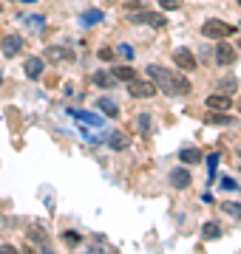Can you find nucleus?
I'll list each match as a JSON object with an SVG mask.
<instances>
[{
  "instance_id": "obj_30",
  "label": "nucleus",
  "mask_w": 241,
  "mask_h": 254,
  "mask_svg": "<svg viewBox=\"0 0 241 254\" xmlns=\"http://www.w3.org/2000/svg\"><path fill=\"white\" fill-rule=\"evenodd\" d=\"M0 254H17V249L14 246H0Z\"/></svg>"
},
{
  "instance_id": "obj_33",
  "label": "nucleus",
  "mask_w": 241,
  "mask_h": 254,
  "mask_svg": "<svg viewBox=\"0 0 241 254\" xmlns=\"http://www.w3.org/2000/svg\"><path fill=\"white\" fill-rule=\"evenodd\" d=\"M239 6H241V0H239Z\"/></svg>"
},
{
  "instance_id": "obj_26",
  "label": "nucleus",
  "mask_w": 241,
  "mask_h": 254,
  "mask_svg": "<svg viewBox=\"0 0 241 254\" xmlns=\"http://www.w3.org/2000/svg\"><path fill=\"white\" fill-rule=\"evenodd\" d=\"M159 3H162V9H167V11H173V9L182 6V0H159Z\"/></svg>"
},
{
  "instance_id": "obj_1",
  "label": "nucleus",
  "mask_w": 241,
  "mask_h": 254,
  "mask_svg": "<svg viewBox=\"0 0 241 254\" xmlns=\"http://www.w3.org/2000/svg\"><path fill=\"white\" fill-rule=\"evenodd\" d=\"M148 73H150V79L156 82L159 91L167 93V96H185V93H190V82L179 71H167L162 65H148Z\"/></svg>"
},
{
  "instance_id": "obj_27",
  "label": "nucleus",
  "mask_w": 241,
  "mask_h": 254,
  "mask_svg": "<svg viewBox=\"0 0 241 254\" xmlns=\"http://www.w3.org/2000/svg\"><path fill=\"white\" fill-rule=\"evenodd\" d=\"M100 60H114V48H102V51H100Z\"/></svg>"
},
{
  "instance_id": "obj_17",
  "label": "nucleus",
  "mask_w": 241,
  "mask_h": 254,
  "mask_svg": "<svg viewBox=\"0 0 241 254\" xmlns=\"http://www.w3.org/2000/svg\"><path fill=\"white\" fill-rule=\"evenodd\" d=\"M105 138H108V144H111L114 150H125V147L130 144L128 136H125V133H120V130H117V133H111V136H105Z\"/></svg>"
},
{
  "instance_id": "obj_5",
  "label": "nucleus",
  "mask_w": 241,
  "mask_h": 254,
  "mask_svg": "<svg viewBox=\"0 0 241 254\" xmlns=\"http://www.w3.org/2000/svg\"><path fill=\"white\" fill-rule=\"evenodd\" d=\"M173 60H176L179 71H196V57L190 54V48H176Z\"/></svg>"
},
{
  "instance_id": "obj_32",
  "label": "nucleus",
  "mask_w": 241,
  "mask_h": 254,
  "mask_svg": "<svg viewBox=\"0 0 241 254\" xmlns=\"http://www.w3.org/2000/svg\"><path fill=\"white\" fill-rule=\"evenodd\" d=\"M0 82H3V73H0Z\"/></svg>"
},
{
  "instance_id": "obj_18",
  "label": "nucleus",
  "mask_w": 241,
  "mask_h": 254,
  "mask_svg": "<svg viewBox=\"0 0 241 254\" xmlns=\"http://www.w3.org/2000/svg\"><path fill=\"white\" fill-rule=\"evenodd\" d=\"M179 158L187 161V164H199V161H202V150H196V147H185V150L179 153Z\"/></svg>"
},
{
  "instance_id": "obj_20",
  "label": "nucleus",
  "mask_w": 241,
  "mask_h": 254,
  "mask_svg": "<svg viewBox=\"0 0 241 254\" xmlns=\"http://www.w3.org/2000/svg\"><path fill=\"white\" fill-rule=\"evenodd\" d=\"M102 17H105V14H102L100 9H88V11L83 14V23H85V26H94V23H100Z\"/></svg>"
},
{
  "instance_id": "obj_25",
  "label": "nucleus",
  "mask_w": 241,
  "mask_h": 254,
  "mask_svg": "<svg viewBox=\"0 0 241 254\" xmlns=\"http://www.w3.org/2000/svg\"><path fill=\"white\" fill-rule=\"evenodd\" d=\"M219 88H222V91H227V96H230V93L236 91V79H233V76H230V79H222V85H219Z\"/></svg>"
},
{
  "instance_id": "obj_9",
  "label": "nucleus",
  "mask_w": 241,
  "mask_h": 254,
  "mask_svg": "<svg viewBox=\"0 0 241 254\" xmlns=\"http://www.w3.org/2000/svg\"><path fill=\"white\" fill-rule=\"evenodd\" d=\"M71 116H74L77 122H83V125H91V127H102V125H105V119L94 116V113H88V110H71Z\"/></svg>"
},
{
  "instance_id": "obj_2",
  "label": "nucleus",
  "mask_w": 241,
  "mask_h": 254,
  "mask_svg": "<svg viewBox=\"0 0 241 254\" xmlns=\"http://www.w3.org/2000/svg\"><path fill=\"white\" fill-rule=\"evenodd\" d=\"M239 28L236 26H230V23H224V20H207L202 26V34L204 37H210V40H224V37H230V34H236Z\"/></svg>"
},
{
  "instance_id": "obj_13",
  "label": "nucleus",
  "mask_w": 241,
  "mask_h": 254,
  "mask_svg": "<svg viewBox=\"0 0 241 254\" xmlns=\"http://www.w3.org/2000/svg\"><path fill=\"white\" fill-rule=\"evenodd\" d=\"M150 130H153V125H150V113H139V116H136V133H139L142 138H150Z\"/></svg>"
},
{
  "instance_id": "obj_29",
  "label": "nucleus",
  "mask_w": 241,
  "mask_h": 254,
  "mask_svg": "<svg viewBox=\"0 0 241 254\" xmlns=\"http://www.w3.org/2000/svg\"><path fill=\"white\" fill-rule=\"evenodd\" d=\"M120 54L130 60V57H133V48H130V46H120Z\"/></svg>"
},
{
  "instance_id": "obj_19",
  "label": "nucleus",
  "mask_w": 241,
  "mask_h": 254,
  "mask_svg": "<svg viewBox=\"0 0 241 254\" xmlns=\"http://www.w3.org/2000/svg\"><path fill=\"white\" fill-rule=\"evenodd\" d=\"M97 108H100L102 113H108V116H120V105L111 102V99H100L97 102Z\"/></svg>"
},
{
  "instance_id": "obj_21",
  "label": "nucleus",
  "mask_w": 241,
  "mask_h": 254,
  "mask_svg": "<svg viewBox=\"0 0 241 254\" xmlns=\"http://www.w3.org/2000/svg\"><path fill=\"white\" fill-rule=\"evenodd\" d=\"M23 23H26V26H31L34 31H40V28L46 26V20L37 17V14H26V17H23Z\"/></svg>"
},
{
  "instance_id": "obj_11",
  "label": "nucleus",
  "mask_w": 241,
  "mask_h": 254,
  "mask_svg": "<svg viewBox=\"0 0 241 254\" xmlns=\"http://www.w3.org/2000/svg\"><path fill=\"white\" fill-rule=\"evenodd\" d=\"M26 76L28 79H40L43 76V60L40 57H28L26 60Z\"/></svg>"
},
{
  "instance_id": "obj_31",
  "label": "nucleus",
  "mask_w": 241,
  "mask_h": 254,
  "mask_svg": "<svg viewBox=\"0 0 241 254\" xmlns=\"http://www.w3.org/2000/svg\"><path fill=\"white\" fill-rule=\"evenodd\" d=\"M207 164H210V173H213V170H216V164H219V155H210V158H207Z\"/></svg>"
},
{
  "instance_id": "obj_35",
  "label": "nucleus",
  "mask_w": 241,
  "mask_h": 254,
  "mask_svg": "<svg viewBox=\"0 0 241 254\" xmlns=\"http://www.w3.org/2000/svg\"><path fill=\"white\" fill-rule=\"evenodd\" d=\"M239 108H241V105H239Z\"/></svg>"
},
{
  "instance_id": "obj_22",
  "label": "nucleus",
  "mask_w": 241,
  "mask_h": 254,
  "mask_svg": "<svg viewBox=\"0 0 241 254\" xmlns=\"http://www.w3.org/2000/svg\"><path fill=\"white\" fill-rule=\"evenodd\" d=\"M136 76V71L133 68H128V65H122V68H117V79H125V82H130Z\"/></svg>"
},
{
  "instance_id": "obj_23",
  "label": "nucleus",
  "mask_w": 241,
  "mask_h": 254,
  "mask_svg": "<svg viewBox=\"0 0 241 254\" xmlns=\"http://www.w3.org/2000/svg\"><path fill=\"white\" fill-rule=\"evenodd\" d=\"M207 122H213V125H233V116H224V110H222V113L207 116Z\"/></svg>"
},
{
  "instance_id": "obj_34",
  "label": "nucleus",
  "mask_w": 241,
  "mask_h": 254,
  "mask_svg": "<svg viewBox=\"0 0 241 254\" xmlns=\"http://www.w3.org/2000/svg\"><path fill=\"white\" fill-rule=\"evenodd\" d=\"M239 48H241V43H239Z\"/></svg>"
},
{
  "instance_id": "obj_8",
  "label": "nucleus",
  "mask_w": 241,
  "mask_h": 254,
  "mask_svg": "<svg viewBox=\"0 0 241 254\" xmlns=\"http://www.w3.org/2000/svg\"><path fill=\"white\" fill-rule=\"evenodd\" d=\"M216 60H219V65H233L236 63V48L227 46V43H219L216 46Z\"/></svg>"
},
{
  "instance_id": "obj_4",
  "label": "nucleus",
  "mask_w": 241,
  "mask_h": 254,
  "mask_svg": "<svg viewBox=\"0 0 241 254\" xmlns=\"http://www.w3.org/2000/svg\"><path fill=\"white\" fill-rule=\"evenodd\" d=\"M130 20H133V26H153V28H162L167 26L165 14H159V11H139V14H130Z\"/></svg>"
},
{
  "instance_id": "obj_6",
  "label": "nucleus",
  "mask_w": 241,
  "mask_h": 254,
  "mask_svg": "<svg viewBox=\"0 0 241 254\" xmlns=\"http://www.w3.org/2000/svg\"><path fill=\"white\" fill-rule=\"evenodd\" d=\"M0 48H3V54H6V57H17V54H20V48H23V37H17V34L3 37Z\"/></svg>"
},
{
  "instance_id": "obj_7",
  "label": "nucleus",
  "mask_w": 241,
  "mask_h": 254,
  "mask_svg": "<svg viewBox=\"0 0 241 254\" xmlns=\"http://www.w3.org/2000/svg\"><path fill=\"white\" fill-rule=\"evenodd\" d=\"M207 108L210 110H224V113H227V110L233 108V99L227 96V93H213V96H207Z\"/></svg>"
},
{
  "instance_id": "obj_16",
  "label": "nucleus",
  "mask_w": 241,
  "mask_h": 254,
  "mask_svg": "<svg viewBox=\"0 0 241 254\" xmlns=\"http://www.w3.org/2000/svg\"><path fill=\"white\" fill-rule=\"evenodd\" d=\"M170 184H173L176 190H185L187 184H190V173H187V170H173V173H170Z\"/></svg>"
},
{
  "instance_id": "obj_28",
  "label": "nucleus",
  "mask_w": 241,
  "mask_h": 254,
  "mask_svg": "<svg viewBox=\"0 0 241 254\" xmlns=\"http://www.w3.org/2000/svg\"><path fill=\"white\" fill-rule=\"evenodd\" d=\"M222 187H224V190H236V187H239V184L233 181V178H222Z\"/></svg>"
},
{
  "instance_id": "obj_3",
  "label": "nucleus",
  "mask_w": 241,
  "mask_h": 254,
  "mask_svg": "<svg viewBox=\"0 0 241 254\" xmlns=\"http://www.w3.org/2000/svg\"><path fill=\"white\" fill-rule=\"evenodd\" d=\"M128 93L133 96V99H148V96H153L156 93V85L153 82H142V79H133L128 82Z\"/></svg>"
},
{
  "instance_id": "obj_10",
  "label": "nucleus",
  "mask_w": 241,
  "mask_h": 254,
  "mask_svg": "<svg viewBox=\"0 0 241 254\" xmlns=\"http://www.w3.org/2000/svg\"><path fill=\"white\" fill-rule=\"evenodd\" d=\"M46 60H51V63L74 60V51H68V48H60V46H51V48H46Z\"/></svg>"
},
{
  "instance_id": "obj_15",
  "label": "nucleus",
  "mask_w": 241,
  "mask_h": 254,
  "mask_svg": "<svg viewBox=\"0 0 241 254\" xmlns=\"http://www.w3.org/2000/svg\"><path fill=\"white\" fill-rule=\"evenodd\" d=\"M202 237L204 240H219V237H222V226H219L216 220H207L202 226Z\"/></svg>"
},
{
  "instance_id": "obj_14",
  "label": "nucleus",
  "mask_w": 241,
  "mask_h": 254,
  "mask_svg": "<svg viewBox=\"0 0 241 254\" xmlns=\"http://www.w3.org/2000/svg\"><path fill=\"white\" fill-rule=\"evenodd\" d=\"M28 237L34 240V243H40L46 252H51V240H48V235H46V229H40V226H34V229H28Z\"/></svg>"
},
{
  "instance_id": "obj_12",
  "label": "nucleus",
  "mask_w": 241,
  "mask_h": 254,
  "mask_svg": "<svg viewBox=\"0 0 241 254\" xmlns=\"http://www.w3.org/2000/svg\"><path fill=\"white\" fill-rule=\"evenodd\" d=\"M94 85H100V88H114V85H117V73L97 71V73H94Z\"/></svg>"
},
{
  "instance_id": "obj_24",
  "label": "nucleus",
  "mask_w": 241,
  "mask_h": 254,
  "mask_svg": "<svg viewBox=\"0 0 241 254\" xmlns=\"http://www.w3.org/2000/svg\"><path fill=\"white\" fill-rule=\"evenodd\" d=\"M224 212H227V215H230V218H236V220H241V206L239 203H224Z\"/></svg>"
}]
</instances>
